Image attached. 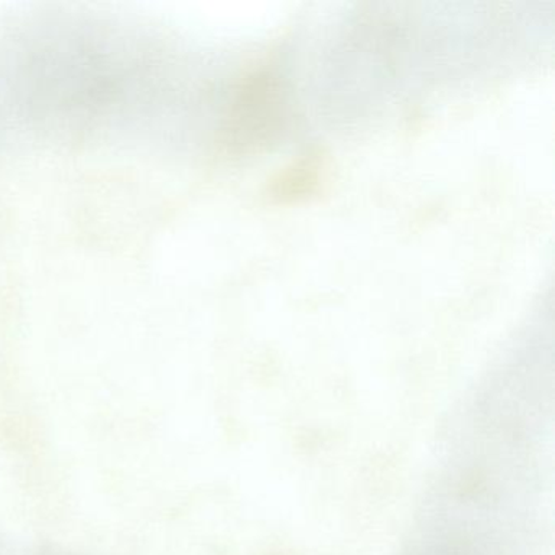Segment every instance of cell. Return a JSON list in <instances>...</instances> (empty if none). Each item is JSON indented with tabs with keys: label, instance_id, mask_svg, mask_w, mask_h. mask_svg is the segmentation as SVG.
<instances>
[{
	"label": "cell",
	"instance_id": "obj_1",
	"mask_svg": "<svg viewBox=\"0 0 555 555\" xmlns=\"http://www.w3.org/2000/svg\"><path fill=\"white\" fill-rule=\"evenodd\" d=\"M284 80L271 69H259L240 80L222 128V145L232 155L268 151L288 125Z\"/></svg>",
	"mask_w": 555,
	"mask_h": 555
},
{
	"label": "cell",
	"instance_id": "obj_2",
	"mask_svg": "<svg viewBox=\"0 0 555 555\" xmlns=\"http://www.w3.org/2000/svg\"><path fill=\"white\" fill-rule=\"evenodd\" d=\"M326 158L321 152H310L279 171L268 184L266 196L272 204H294L310 199L327 183Z\"/></svg>",
	"mask_w": 555,
	"mask_h": 555
}]
</instances>
